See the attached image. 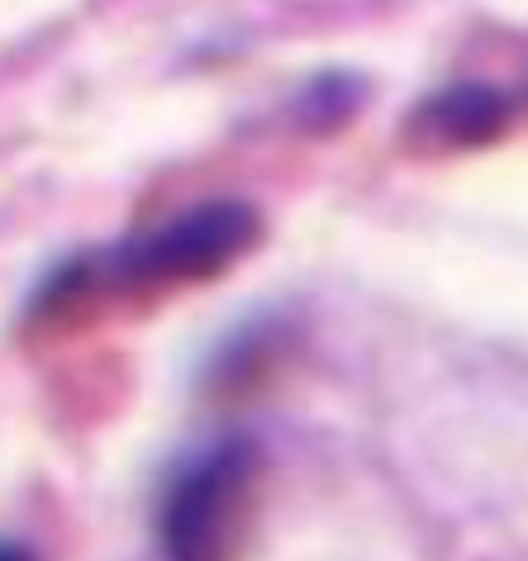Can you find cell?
<instances>
[{"mask_svg": "<svg viewBox=\"0 0 528 561\" xmlns=\"http://www.w3.org/2000/svg\"><path fill=\"white\" fill-rule=\"evenodd\" d=\"M262 243V215L257 205L219 195L172 215L148 233H134L115 248H101L91 257H72L44 280L34 310L62 314L77 305H91L101 290L115 296H158L176 286H205L225 276L233 262Z\"/></svg>", "mask_w": 528, "mask_h": 561, "instance_id": "1", "label": "cell"}, {"mask_svg": "<svg viewBox=\"0 0 528 561\" xmlns=\"http://www.w3.org/2000/svg\"><path fill=\"white\" fill-rule=\"evenodd\" d=\"M262 453L248 433H225L191 453L162 490L158 542L167 561H233L253 510Z\"/></svg>", "mask_w": 528, "mask_h": 561, "instance_id": "2", "label": "cell"}, {"mask_svg": "<svg viewBox=\"0 0 528 561\" xmlns=\"http://www.w3.org/2000/svg\"><path fill=\"white\" fill-rule=\"evenodd\" d=\"M509 129V101L485 81H452L438 87L414 110V138L424 148H485Z\"/></svg>", "mask_w": 528, "mask_h": 561, "instance_id": "3", "label": "cell"}, {"mask_svg": "<svg viewBox=\"0 0 528 561\" xmlns=\"http://www.w3.org/2000/svg\"><path fill=\"white\" fill-rule=\"evenodd\" d=\"M357 101H363V81H353L343 72H319L300 95V124H310V129H333V124H343L353 115Z\"/></svg>", "mask_w": 528, "mask_h": 561, "instance_id": "4", "label": "cell"}, {"mask_svg": "<svg viewBox=\"0 0 528 561\" xmlns=\"http://www.w3.org/2000/svg\"><path fill=\"white\" fill-rule=\"evenodd\" d=\"M0 561H38V552H34V547H24V542L10 538V542H5V552H0Z\"/></svg>", "mask_w": 528, "mask_h": 561, "instance_id": "5", "label": "cell"}]
</instances>
